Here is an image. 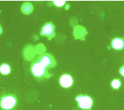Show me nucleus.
Returning <instances> with one entry per match:
<instances>
[{"label":"nucleus","instance_id":"nucleus-1","mask_svg":"<svg viewBox=\"0 0 124 110\" xmlns=\"http://www.w3.org/2000/svg\"><path fill=\"white\" fill-rule=\"evenodd\" d=\"M31 71L32 75L38 79L48 78L51 76L48 72V69L36 60L31 63Z\"/></svg>","mask_w":124,"mask_h":110},{"label":"nucleus","instance_id":"nucleus-2","mask_svg":"<svg viewBox=\"0 0 124 110\" xmlns=\"http://www.w3.org/2000/svg\"><path fill=\"white\" fill-rule=\"evenodd\" d=\"M16 103L17 99L14 95H4L0 99V107L3 110H11L15 108Z\"/></svg>","mask_w":124,"mask_h":110},{"label":"nucleus","instance_id":"nucleus-3","mask_svg":"<svg viewBox=\"0 0 124 110\" xmlns=\"http://www.w3.org/2000/svg\"><path fill=\"white\" fill-rule=\"evenodd\" d=\"M36 60L48 69L55 66L56 63L54 57L50 54L44 53L39 55Z\"/></svg>","mask_w":124,"mask_h":110},{"label":"nucleus","instance_id":"nucleus-4","mask_svg":"<svg viewBox=\"0 0 124 110\" xmlns=\"http://www.w3.org/2000/svg\"><path fill=\"white\" fill-rule=\"evenodd\" d=\"M55 28L52 22H46L42 27L40 34L41 36L46 37L50 40L55 36Z\"/></svg>","mask_w":124,"mask_h":110},{"label":"nucleus","instance_id":"nucleus-5","mask_svg":"<svg viewBox=\"0 0 124 110\" xmlns=\"http://www.w3.org/2000/svg\"><path fill=\"white\" fill-rule=\"evenodd\" d=\"M78 106L82 109H90L93 105L92 99L88 95H79L76 98Z\"/></svg>","mask_w":124,"mask_h":110},{"label":"nucleus","instance_id":"nucleus-6","mask_svg":"<svg viewBox=\"0 0 124 110\" xmlns=\"http://www.w3.org/2000/svg\"><path fill=\"white\" fill-rule=\"evenodd\" d=\"M60 85L63 88H69L72 86L73 80L72 77L69 74H63L61 76L59 79Z\"/></svg>","mask_w":124,"mask_h":110},{"label":"nucleus","instance_id":"nucleus-7","mask_svg":"<svg viewBox=\"0 0 124 110\" xmlns=\"http://www.w3.org/2000/svg\"><path fill=\"white\" fill-rule=\"evenodd\" d=\"M111 46L115 49H122L124 47V41L122 38H115L112 40Z\"/></svg>","mask_w":124,"mask_h":110},{"label":"nucleus","instance_id":"nucleus-8","mask_svg":"<svg viewBox=\"0 0 124 110\" xmlns=\"http://www.w3.org/2000/svg\"><path fill=\"white\" fill-rule=\"evenodd\" d=\"M11 67L7 63H2L0 65V73L3 75H8L11 72Z\"/></svg>","mask_w":124,"mask_h":110},{"label":"nucleus","instance_id":"nucleus-9","mask_svg":"<svg viewBox=\"0 0 124 110\" xmlns=\"http://www.w3.org/2000/svg\"><path fill=\"white\" fill-rule=\"evenodd\" d=\"M32 10V7L31 3L29 2L25 3L22 7V11L25 14H28L31 12Z\"/></svg>","mask_w":124,"mask_h":110},{"label":"nucleus","instance_id":"nucleus-10","mask_svg":"<svg viewBox=\"0 0 124 110\" xmlns=\"http://www.w3.org/2000/svg\"><path fill=\"white\" fill-rule=\"evenodd\" d=\"M111 86L114 89H117L121 86V82L118 79H114L111 82Z\"/></svg>","mask_w":124,"mask_h":110},{"label":"nucleus","instance_id":"nucleus-11","mask_svg":"<svg viewBox=\"0 0 124 110\" xmlns=\"http://www.w3.org/2000/svg\"><path fill=\"white\" fill-rule=\"evenodd\" d=\"M65 1H63V0H57V1H53V3L55 5H56V6L58 7H61L62 6L64 3H65Z\"/></svg>","mask_w":124,"mask_h":110},{"label":"nucleus","instance_id":"nucleus-12","mask_svg":"<svg viewBox=\"0 0 124 110\" xmlns=\"http://www.w3.org/2000/svg\"><path fill=\"white\" fill-rule=\"evenodd\" d=\"M120 74L124 77V65H123L120 69Z\"/></svg>","mask_w":124,"mask_h":110},{"label":"nucleus","instance_id":"nucleus-13","mask_svg":"<svg viewBox=\"0 0 124 110\" xmlns=\"http://www.w3.org/2000/svg\"><path fill=\"white\" fill-rule=\"evenodd\" d=\"M2 28H1V26L0 25V34L2 33Z\"/></svg>","mask_w":124,"mask_h":110}]
</instances>
